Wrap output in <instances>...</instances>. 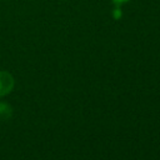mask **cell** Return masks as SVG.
Segmentation results:
<instances>
[{"label": "cell", "mask_w": 160, "mask_h": 160, "mask_svg": "<svg viewBox=\"0 0 160 160\" xmlns=\"http://www.w3.org/2000/svg\"><path fill=\"white\" fill-rule=\"evenodd\" d=\"M15 85L12 75L8 71H0V98L8 95Z\"/></svg>", "instance_id": "1"}, {"label": "cell", "mask_w": 160, "mask_h": 160, "mask_svg": "<svg viewBox=\"0 0 160 160\" xmlns=\"http://www.w3.org/2000/svg\"><path fill=\"white\" fill-rule=\"evenodd\" d=\"M111 15H112V18H114L115 20L121 19V16H122V10H121V6H115V8L112 9V11H111Z\"/></svg>", "instance_id": "2"}, {"label": "cell", "mask_w": 160, "mask_h": 160, "mask_svg": "<svg viewBox=\"0 0 160 160\" xmlns=\"http://www.w3.org/2000/svg\"><path fill=\"white\" fill-rule=\"evenodd\" d=\"M111 1H112L114 6H121L122 4H125V2H128L130 0H111Z\"/></svg>", "instance_id": "3"}]
</instances>
